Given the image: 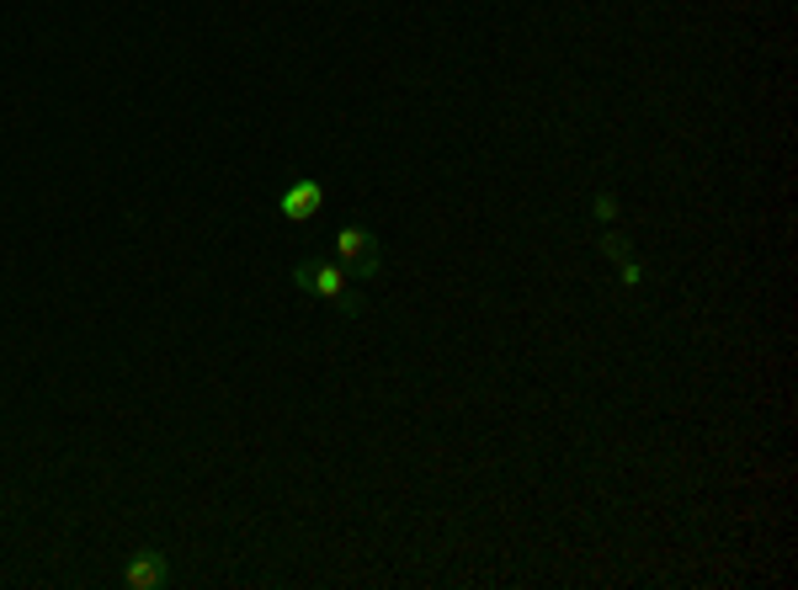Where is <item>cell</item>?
<instances>
[{"label": "cell", "instance_id": "6", "mask_svg": "<svg viewBox=\"0 0 798 590\" xmlns=\"http://www.w3.org/2000/svg\"><path fill=\"white\" fill-rule=\"evenodd\" d=\"M617 277H623V288H628V293H639V288H645V266L634 261V256H628V261H617Z\"/></svg>", "mask_w": 798, "mask_h": 590}, {"label": "cell", "instance_id": "4", "mask_svg": "<svg viewBox=\"0 0 798 590\" xmlns=\"http://www.w3.org/2000/svg\"><path fill=\"white\" fill-rule=\"evenodd\" d=\"M123 586H128V590H160V586H171V559H165L160 548H139V554H128Z\"/></svg>", "mask_w": 798, "mask_h": 590}, {"label": "cell", "instance_id": "1", "mask_svg": "<svg viewBox=\"0 0 798 590\" xmlns=\"http://www.w3.org/2000/svg\"><path fill=\"white\" fill-rule=\"evenodd\" d=\"M331 250H336V266L346 271V277H363V282H373V277L384 271V245H378V235H373V229H363V224H346V229H336Z\"/></svg>", "mask_w": 798, "mask_h": 590}, {"label": "cell", "instance_id": "3", "mask_svg": "<svg viewBox=\"0 0 798 590\" xmlns=\"http://www.w3.org/2000/svg\"><path fill=\"white\" fill-rule=\"evenodd\" d=\"M320 207H325V186H320V181H309V176H299L293 186H282V192H277V213H282L288 224H309Z\"/></svg>", "mask_w": 798, "mask_h": 590}, {"label": "cell", "instance_id": "7", "mask_svg": "<svg viewBox=\"0 0 798 590\" xmlns=\"http://www.w3.org/2000/svg\"><path fill=\"white\" fill-rule=\"evenodd\" d=\"M591 213H596V224H613V218H617V197H613V192H596V197H591Z\"/></svg>", "mask_w": 798, "mask_h": 590}, {"label": "cell", "instance_id": "2", "mask_svg": "<svg viewBox=\"0 0 798 590\" xmlns=\"http://www.w3.org/2000/svg\"><path fill=\"white\" fill-rule=\"evenodd\" d=\"M293 288H304V293L336 303L341 314H357V309H363V303L352 298V288H346V271H341L336 261H299V266H293Z\"/></svg>", "mask_w": 798, "mask_h": 590}, {"label": "cell", "instance_id": "5", "mask_svg": "<svg viewBox=\"0 0 798 590\" xmlns=\"http://www.w3.org/2000/svg\"><path fill=\"white\" fill-rule=\"evenodd\" d=\"M596 256H607V261L617 266V261H628V256H634V245H628L623 235H602V239H596Z\"/></svg>", "mask_w": 798, "mask_h": 590}]
</instances>
